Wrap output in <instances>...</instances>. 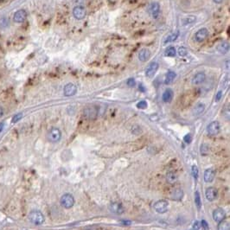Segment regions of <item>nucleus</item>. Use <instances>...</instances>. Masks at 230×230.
Segmentation results:
<instances>
[{
    "label": "nucleus",
    "mask_w": 230,
    "mask_h": 230,
    "mask_svg": "<svg viewBox=\"0 0 230 230\" xmlns=\"http://www.w3.org/2000/svg\"><path fill=\"white\" fill-rule=\"evenodd\" d=\"M99 113V110H98V107L94 106V105H90V106H87L84 108L83 110V116L87 119H95L98 116Z\"/></svg>",
    "instance_id": "f257e3e1"
},
{
    "label": "nucleus",
    "mask_w": 230,
    "mask_h": 230,
    "mask_svg": "<svg viewBox=\"0 0 230 230\" xmlns=\"http://www.w3.org/2000/svg\"><path fill=\"white\" fill-rule=\"evenodd\" d=\"M30 221L35 225H42L45 221L44 214L39 210H33L29 214Z\"/></svg>",
    "instance_id": "f03ea898"
},
{
    "label": "nucleus",
    "mask_w": 230,
    "mask_h": 230,
    "mask_svg": "<svg viewBox=\"0 0 230 230\" xmlns=\"http://www.w3.org/2000/svg\"><path fill=\"white\" fill-rule=\"evenodd\" d=\"M62 139V131L60 129L53 127L47 133V139L51 143H57Z\"/></svg>",
    "instance_id": "7ed1b4c3"
},
{
    "label": "nucleus",
    "mask_w": 230,
    "mask_h": 230,
    "mask_svg": "<svg viewBox=\"0 0 230 230\" xmlns=\"http://www.w3.org/2000/svg\"><path fill=\"white\" fill-rule=\"evenodd\" d=\"M60 202L65 209H70L75 204V198L71 194H64L60 200Z\"/></svg>",
    "instance_id": "20e7f679"
},
{
    "label": "nucleus",
    "mask_w": 230,
    "mask_h": 230,
    "mask_svg": "<svg viewBox=\"0 0 230 230\" xmlns=\"http://www.w3.org/2000/svg\"><path fill=\"white\" fill-rule=\"evenodd\" d=\"M148 13L153 19H158L160 15V4L158 2H153L148 6Z\"/></svg>",
    "instance_id": "39448f33"
},
{
    "label": "nucleus",
    "mask_w": 230,
    "mask_h": 230,
    "mask_svg": "<svg viewBox=\"0 0 230 230\" xmlns=\"http://www.w3.org/2000/svg\"><path fill=\"white\" fill-rule=\"evenodd\" d=\"M73 16L77 20L84 19L87 16V10L84 6H76L73 10Z\"/></svg>",
    "instance_id": "423d86ee"
},
{
    "label": "nucleus",
    "mask_w": 230,
    "mask_h": 230,
    "mask_svg": "<svg viewBox=\"0 0 230 230\" xmlns=\"http://www.w3.org/2000/svg\"><path fill=\"white\" fill-rule=\"evenodd\" d=\"M168 208H169V204L164 200H159L157 202H155L154 204L155 211L159 213V214H163V213L167 212Z\"/></svg>",
    "instance_id": "0eeeda50"
},
{
    "label": "nucleus",
    "mask_w": 230,
    "mask_h": 230,
    "mask_svg": "<svg viewBox=\"0 0 230 230\" xmlns=\"http://www.w3.org/2000/svg\"><path fill=\"white\" fill-rule=\"evenodd\" d=\"M209 36V30L206 28H202L198 30L195 34V40L198 43H202Z\"/></svg>",
    "instance_id": "6e6552de"
},
{
    "label": "nucleus",
    "mask_w": 230,
    "mask_h": 230,
    "mask_svg": "<svg viewBox=\"0 0 230 230\" xmlns=\"http://www.w3.org/2000/svg\"><path fill=\"white\" fill-rule=\"evenodd\" d=\"M221 130V126L218 121H213L207 126V131L211 136L217 135Z\"/></svg>",
    "instance_id": "1a4fd4ad"
},
{
    "label": "nucleus",
    "mask_w": 230,
    "mask_h": 230,
    "mask_svg": "<svg viewBox=\"0 0 230 230\" xmlns=\"http://www.w3.org/2000/svg\"><path fill=\"white\" fill-rule=\"evenodd\" d=\"M159 65L157 62H152L151 63L148 65V67H146V70H145V76L149 78L153 77L155 76V74L157 73V71L159 70Z\"/></svg>",
    "instance_id": "9d476101"
},
{
    "label": "nucleus",
    "mask_w": 230,
    "mask_h": 230,
    "mask_svg": "<svg viewBox=\"0 0 230 230\" xmlns=\"http://www.w3.org/2000/svg\"><path fill=\"white\" fill-rule=\"evenodd\" d=\"M77 93V87L74 83H67L63 88V94L66 97H72Z\"/></svg>",
    "instance_id": "9b49d317"
},
{
    "label": "nucleus",
    "mask_w": 230,
    "mask_h": 230,
    "mask_svg": "<svg viewBox=\"0 0 230 230\" xmlns=\"http://www.w3.org/2000/svg\"><path fill=\"white\" fill-rule=\"evenodd\" d=\"M226 217V213L221 208L215 209L213 212V219L214 222H220L222 221H224V219Z\"/></svg>",
    "instance_id": "f8f14e48"
},
{
    "label": "nucleus",
    "mask_w": 230,
    "mask_h": 230,
    "mask_svg": "<svg viewBox=\"0 0 230 230\" xmlns=\"http://www.w3.org/2000/svg\"><path fill=\"white\" fill-rule=\"evenodd\" d=\"M205 80H206V75H205V73H203V72H198V73H196L194 76H193V78L191 80V82L193 85H201L202 84L204 81H205Z\"/></svg>",
    "instance_id": "ddd939ff"
},
{
    "label": "nucleus",
    "mask_w": 230,
    "mask_h": 230,
    "mask_svg": "<svg viewBox=\"0 0 230 230\" xmlns=\"http://www.w3.org/2000/svg\"><path fill=\"white\" fill-rule=\"evenodd\" d=\"M26 17H27L26 12L24 10H19L14 14L13 20H14V22H16L17 24H21V23H23L26 20Z\"/></svg>",
    "instance_id": "4468645a"
},
{
    "label": "nucleus",
    "mask_w": 230,
    "mask_h": 230,
    "mask_svg": "<svg viewBox=\"0 0 230 230\" xmlns=\"http://www.w3.org/2000/svg\"><path fill=\"white\" fill-rule=\"evenodd\" d=\"M109 209L111 212L117 214H123L124 208L120 202H111L109 205Z\"/></svg>",
    "instance_id": "2eb2a0df"
},
{
    "label": "nucleus",
    "mask_w": 230,
    "mask_h": 230,
    "mask_svg": "<svg viewBox=\"0 0 230 230\" xmlns=\"http://www.w3.org/2000/svg\"><path fill=\"white\" fill-rule=\"evenodd\" d=\"M205 196H206V198L208 201L209 202H213L215 199L217 198V196H218V192L217 191L213 188V187H209L206 190L205 192Z\"/></svg>",
    "instance_id": "dca6fc26"
},
{
    "label": "nucleus",
    "mask_w": 230,
    "mask_h": 230,
    "mask_svg": "<svg viewBox=\"0 0 230 230\" xmlns=\"http://www.w3.org/2000/svg\"><path fill=\"white\" fill-rule=\"evenodd\" d=\"M173 96H174L173 91L171 90V88H168L163 93L162 99H163V102H165V103H170L172 100V99H173Z\"/></svg>",
    "instance_id": "f3484780"
},
{
    "label": "nucleus",
    "mask_w": 230,
    "mask_h": 230,
    "mask_svg": "<svg viewBox=\"0 0 230 230\" xmlns=\"http://www.w3.org/2000/svg\"><path fill=\"white\" fill-rule=\"evenodd\" d=\"M228 50H229V44L226 41H223L222 43H220L217 46V51L222 55L227 54Z\"/></svg>",
    "instance_id": "a211bd4d"
},
{
    "label": "nucleus",
    "mask_w": 230,
    "mask_h": 230,
    "mask_svg": "<svg viewBox=\"0 0 230 230\" xmlns=\"http://www.w3.org/2000/svg\"><path fill=\"white\" fill-rule=\"evenodd\" d=\"M151 56V51L147 48L141 49L139 53V60L140 62H146L147 60L150 59Z\"/></svg>",
    "instance_id": "6ab92c4d"
},
{
    "label": "nucleus",
    "mask_w": 230,
    "mask_h": 230,
    "mask_svg": "<svg viewBox=\"0 0 230 230\" xmlns=\"http://www.w3.org/2000/svg\"><path fill=\"white\" fill-rule=\"evenodd\" d=\"M214 176H215V172L212 168L207 169L204 172V181L206 182H211L214 180Z\"/></svg>",
    "instance_id": "aec40b11"
},
{
    "label": "nucleus",
    "mask_w": 230,
    "mask_h": 230,
    "mask_svg": "<svg viewBox=\"0 0 230 230\" xmlns=\"http://www.w3.org/2000/svg\"><path fill=\"white\" fill-rule=\"evenodd\" d=\"M204 110H205V105L203 103H198L195 106L193 110H192V113H193L194 116H199V115L202 114Z\"/></svg>",
    "instance_id": "412c9836"
},
{
    "label": "nucleus",
    "mask_w": 230,
    "mask_h": 230,
    "mask_svg": "<svg viewBox=\"0 0 230 230\" xmlns=\"http://www.w3.org/2000/svg\"><path fill=\"white\" fill-rule=\"evenodd\" d=\"M182 196H183V191L181 189H175L171 193V198L172 200L179 201L182 198Z\"/></svg>",
    "instance_id": "4be33fe9"
},
{
    "label": "nucleus",
    "mask_w": 230,
    "mask_h": 230,
    "mask_svg": "<svg viewBox=\"0 0 230 230\" xmlns=\"http://www.w3.org/2000/svg\"><path fill=\"white\" fill-rule=\"evenodd\" d=\"M196 22V17L195 16H188L182 19V26H185V27L194 24Z\"/></svg>",
    "instance_id": "5701e85b"
},
{
    "label": "nucleus",
    "mask_w": 230,
    "mask_h": 230,
    "mask_svg": "<svg viewBox=\"0 0 230 230\" xmlns=\"http://www.w3.org/2000/svg\"><path fill=\"white\" fill-rule=\"evenodd\" d=\"M167 182L171 184H173L177 181V175L174 171H169L166 174Z\"/></svg>",
    "instance_id": "b1692460"
},
{
    "label": "nucleus",
    "mask_w": 230,
    "mask_h": 230,
    "mask_svg": "<svg viewBox=\"0 0 230 230\" xmlns=\"http://www.w3.org/2000/svg\"><path fill=\"white\" fill-rule=\"evenodd\" d=\"M176 73L173 71H169L165 75V78H164V83L168 85V84L172 83L174 81V80L176 79Z\"/></svg>",
    "instance_id": "393cba45"
},
{
    "label": "nucleus",
    "mask_w": 230,
    "mask_h": 230,
    "mask_svg": "<svg viewBox=\"0 0 230 230\" xmlns=\"http://www.w3.org/2000/svg\"><path fill=\"white\" fill-rule=\"evenodd\" d=\"M179 36V32H174V33H171V35H169V36H167L166 39L164 41V44H168V43H172V42H174L178 38Z\"/></svg>",
    "instance_id": "a878e982"
},
{
    "label": "nucleus",
    "mask_w": 230,
    "mask_h": 230,
    "mask_svg": "<svg viewBox=\"0 0 230 230\" xmlns=\"http://www.w3.org/2000/svg\"><path fill=\"white\" fill-rule=\"evenodd\" d=\"M177 55V50L174 47H169L165 49L164 51V56H169V57H174Z\"/></svg>",
    "instance_id": "bb28decb"
},
{
    "label": "nucleus",
    "mask_w": 230,
    "mask_h": 230,
    "mask_svg": "<svg viewBox=\"0 0 230 230\" xmlns=\"http://www.w3.org/2000/svg\"><path fill=\"white\" fill-rule=\"evenodd\" d=\"M218 230H229V223L226 221H222L219 222L217 226Z\"/></svg>",
    "instance_id": "cd10ccee"
},
{
    "label": "nucleus",
    "mask_w": 230,
    "mask_h": 230,
    "mask_svg": "<svg viewBox=\"0 0 230 230\" xmlns=\"http://www.w3.org/2000/svg\"><path fill=\"white\" fill-rule=\"evenodd\" d=\"M195 202H196V208L200 209H201V206H202V202H201V196H200V193L198 191H196L195 193Z\"/></svg>",
    "instance_id": "c85d7f7f"
},
{
    "label": "nucleus",
    "mask_w": 230,
    "mask_h": 230,
    "mask_svg": "<svg viewBox=\"0 0 230 230\" xmlns=\"http://www.w3.org/2000/svg\"><path fill=\"white\" fill-rule=\"evenodd\" d=\"M9 25H10V22H9L8 18H1L0 19V27L1 28H6V27H8Z\"/></svg>",
    "instance_id": "c756f323"
},
{
    "label": "nucleus",
    "mask_w": 230,
    "mask_h": 230,
    "mask_svg": "<svg viewBox=\"0 0 230 230\" xmlns=\"http://www.w3.org/2000/svg\"><path fill=\"white\" fill-rule=\"evenodd\" d=\"M177 52H178V55L181 57H183V56H186L187 55H188V49H187L185 47H180V48H178V50H177Z\"/></svg>",
    "instance_id": "7c9ffc66"
},
{
    "label": "nucleus",
    "mask_w": 230,
    "mask_h": 230,
    "mask_svg": "<svg viewBox=\"0 0 230 230\" xmlns=\"http://www.w3.org/2000/svg\"><path fill=\"white\" fill-rule=\"evenodd\" d=\"M147 102L145 100H140L139 103L137 104V107L139 109H146L147 108Z\"/></svg>",
    "instance_id": "2f4dec72"
},
{
    "label": "nucleus",
    "mask_w": 230,
    "mask_h": 230,
    "mask_svg": "<svg viewBox=\"0 0 230 230\" xmlns=\"http://www.w3.org/2000/svg\"><path fill=\"white\" fill-rule=\"evenodd\" d=\"M191 173L193 175L194 178L196 180L197 177H198V169H197V167L196 166V165H193L192 168H191Z\"/></svg>",
    "instance_id": "473e14b6"
},
{
    "label": "nucleus",
    "mask_w": 230,
    "mask_h": 230,
    "mask_svg": "<svg viewBox=\"0 0 230 230\" xmlns=\"http://www.w3.org/2000/svg\"><path fill=\"white\" fill-rule=\"evenodd\" d=\"M127 86L129 87H134L136 86V81L133 78H129L126 81Z\"/></svg>",
    "instance_id": "72a5a7b5"
},
{
    "label": "nucleus",
    "mask_w": 230,
    "mask_h": 230,
    "mask_svg": "<svg viewBox=\"0 0 230 230\" xmlns=\"http://www.w3.org/2000/svg\"><path fill=\"white\" fill-rule=\"evenodd\" d=\"M22 117H23V114L22 113H18V114H16L13 118H12V123H16V122H18L20 119H22Z\"/></svg>",
    "instance_id": "f704fd0d"
},
{
    "label": "nucleus",
    "mask_w": 230,
    "mask_h": 230,
    "mask_svg": "<svg viewBox=\"0 0 230 230\" xmlns=\"http://www.w3.org/2000/svg\"><path fill=\"white\" fill-rule=\"evenodd\" d=\"M202 227L203 228V230H209V223L205 221V220H202Z\"/></svg>",
    "instance_id": "c9c22d12"
},
{
    "label": "nucleus",
    "mask_w": 230,
    "mask_h": 230,
    "mask_svg": "<svg viewBox=\"0 0 230 230\" xmlns=\"http://www.w3.org/2000/svg\"><path fill=\"white\" fill-rule=\"evenodd\" d=\"M222 91L217 92L216 96H215V101H219L220 99H222Z\"/></svg>",
    "instance_id": "e433bc0d"
},
{
    "label": "nucleus",
    "mask_w": 230,
    "mask_h": 230,
    "mask_svg": "<svg viewBox=\"0 0 230 230\" xmlns=\"http://www.w3.org/2000/svg\"><path fill=\"white\" fill-rule=\"evenodd\" d=\"M184 141L186 142V143H191V136L190 134H187L185 137H184Z\"/></svg>",
    "instance_id": "4c0bfd02"
},
{
    "label": "nucleus",
    "mask_w": 230,
    "mask_h": 230,
    "mask_svg": "<svg viewBox=\"0 0 230 230\" xmlns=\"http://www.w3.org/2000/svg\"><path fill=\"white\" fill-rule=\"evenodd\" d=\"M199 228H200V223H199V222H196L193 225V229L199 230Z\"/></svg>",
    "instance_id": "58836bf2"
},
{
    "label": "nucleus",
    "mask_w": 230,
    "mask_h": 230,
    "mask_svg": "<svg viewBox=\"0 0 230 230\" xmlns=\"http://www.w3.org/2000/svg\"><path fill=\"white\" fill-rule=\"evenodd\" d=\"M4 114V108L2 107H0V118L1 117H3V115Z\"/></svg>",
    "instance_id": "ea45409f"
},
{
    "label": "nucleus",
    "mask_w": 230,
    "mask_h": 230,
    "mask_svg": "<svg viewBox=\"0 0 230 230\" xmlns=\"http://www.w3.org/2000/svg\"><path fill=\"white\" fill-rule=\"evenodd\" d=\"M214 1V3H215V4H222V2L224 1V0H213Z\"/></svg>",
    "instance_id": "a19ab883"
},
{
    "label": "nucleus",
    "mask_w": 230,
    "mask_h": 230,
    "mask_svg": "<svg viewBox=\"0 0 230 230\" xmlns=\"http://www.w3.org/2000/svg\"><path fill=\"white\" fill-rule=\"evenodd\" d=\"M226 67L227 69H229V61H227L226 62Z\"/></svg>",
    "instance_id": "79ce46f5"
},
{
    "label": "nucleus",
    "mask_w": 230,
    "mask_h": 230,
    "mask_svg": "<svg viewBox=\"0 0 230 230\" xmlns=\"http://www.w3.org/2000/svg\"><path fill=\"white\" fill-rule=\"evenodd\" d=\"M3 128H4V124H0V131H2L3 130Z\"/></svg>",
    "instance_id": "37998d69"
}]
</instances>
